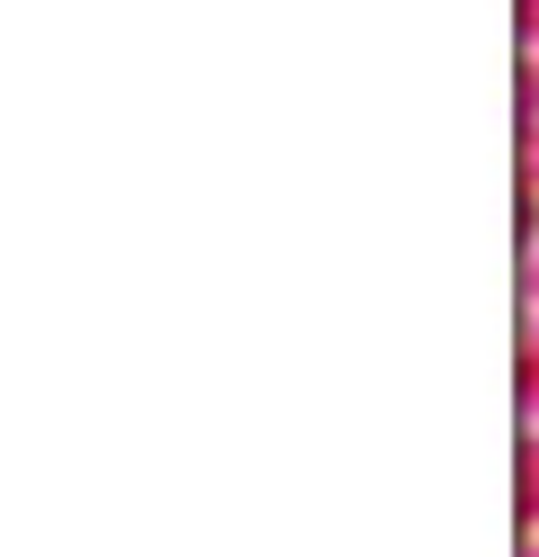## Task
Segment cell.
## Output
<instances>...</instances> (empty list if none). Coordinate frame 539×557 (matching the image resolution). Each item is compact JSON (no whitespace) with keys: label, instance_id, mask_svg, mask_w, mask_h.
Listing matches in <instances>:
<instances>
[{"label":"cell","instance_id":"4","mask_svg":"<svg viewBox=\"0 0 539 557\" xmlns=\"http://www.w3.org/2000/svg\"><path fill=\"white\" fill-rule=\"evenodd\" d=\"M513 225H522V252L539 243V189H513Z\"/></svg>","mask_w":539,"mask_h":557},{"label":"cell","instance_id":"6","mask_svg":"<svg viewBox=\"0 0 539 557\" xmlns=\"http://www.w3.org/2000/svg\"><path fill=\"white\" fill-rule=\"evenodd\" d=\"M522 54H539V0H522Z\"/></svg>","mask_w":539,"mask_h":557},{"label":"cell","instance_id":"7","mask_svg":"<svg viewBox=\"0 0 539 557\" xmlns=\"http://www.w3.org/2000/svg\"><path fill=\"white\" fill-rule=\"evenodd\" d=\"M522 557H539V531H522Z\"/></svg>","mask_w":539,"mask_h":557},{"label":"cell","instance_id":"2","mask_svg":"<svg viewBox=\"0 0 539 557\" xmlns=\"http://www.w3.org/2000/svg\"><path fill=\"white\" fill-rule=\"evenodd\" d=\"M513 396H522V423H539V315H522V351H513Z\"/></svg>","mask_w":539,"mask_h":557},{"label":"cell","instance_id":"3","mask_svg":"<svg viewBox=\"0 0 539 557\" xmlns=\"http://www.w3.org/2000/svg\"><path fill=\"white\" fill-rule=\"evenodd\" d=\"M513 189H539V126H522V153H513Z\"/></svg>","mask_w":539,"mask_h":557},{"label":"cell","instance_id":"1","mask_svg":"<svg viewBox=\"0 0 539 557\" xmlns=\"http://www.w3.org/2000/svg\"><path fill=\"white\" fill-rule=\"evenodd\" d=\"M513 512L522 531H539V423H522V449H513Z\"/></svg>","mask_w":539,"mask_h":557},{"label":"cell","instance_id":"5","mask_svg":"<svg viewBox=\"0 0 539 557\" xmlns=\"http://www.w3.org/2000/svg\"><path fill=\"white\" fill-rule=\"evenodd\" d=\"M522 315H539V243L522 252Z\"/></svg>","mask_w":539,"mask_h":557}]
</instances>
